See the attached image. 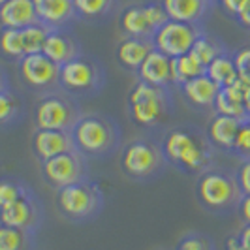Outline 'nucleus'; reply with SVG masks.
<instances>
[{
  "instance_id": "nucleus-21",
  "label": "nucleus",
  "mask_w": 250,
  "mask_h": 250,
  "mask_svg": "<svg viewBox=\"0 0 250 250\" xmlns=\"http://www.w3.org/2000/svg\"><path fill=\"white\" fill-rule=\"evenodd\" d=\"M136 79L143 81V83H149L152 87L173 88V83H171V59L166 57L160 51L152 49L147 55V59L143 61V64L139 66Z\"/></svg>"
},
{
  "instance_id": "nucleus-35",
  "label": "nucleus",
  "mask_w": 250,
  "mask_h": 250,
  "mask_svg": "<svg viewBox=\"0 0 250 250\" xmlns=\"http://www.w3.org/2000/svg\"><path fill=\"white\" fill-rule=\"evenodd\" d=\"M216 6H218L228 17H231L233 21H239L250 8V0H218Z\"/></svg>"
},
{
  "instance_id": "nucleus-14",
  "label": "nucleus",
  "mask_w": 250,
  "mask_h": 250,
  "mask_svg": "<svg viewBox=\"0 0 250 250\" xmlns=\"http://www.w3.org/2000/svg\"><path fill=\"white\" fill-rule=\"evenodd\" d=\"M218 90L220 87L207 74L194 77L175 88L179 98L185 102L190 109H194L196 113H211V115H213L214 100H216Z\"/></svg>"
},
{
  "instance_id": "nucleus-6",
  "label": "nucleus",
  "mask_w": 250,
  "mask_h": 250,
  "mask_svg": "<svg viewBox=\"0 0 250 250\" xmlns=\"http://www.w3.org/2000/svg\"><path fill=\"white\" fill-rule=\"evenodd\" d=\"M55 205L64 220L87 224L96 220L105 207V196L94 179H83L55 192Z\"/></svg>"
},
{
  "instance_id": "nucleus-25",
  "label": "nucleus",
  "mask_w": 250,
  "mask_h": 250,
  "mask_svg": "<svg viewBox=\"0 0 250 250\" xmlns=\"http://www.w3.org/2000/svg\"><path fill=\"white\" fill-rule=\"evenodd\" d=\"M77 21L98 25L119 13V0H74Z\"/></svg>"
},
{
  "instance_id": "nucleus-2",
  "label": "nucleus",
  "mask_w": 250,
  "mask_h": 250,
  "mask_svg": "<svg viewBox=\"0 0 250 250\" xmlns=\"http://www.w3.org/2000/svg\"><path fill=\"white\" fill-rule=\"evenodd\" d=\"M175 90L152 87L138 81L126 94V111L132 125L143 132H156L169 123L175 113Z\"/></svg>"
},
{
  "instance_id": "nucleus-5",
  "label": "nucleus",
  "mask_w": 250,
  "mask_h": 250,
  "mask_svg": "<svg viewBox=\"0 0 250 250\" xmlns=\"http://www.w3.org/2000/svg\"><path fill=\"white\" fill-rule=\"evenodd\" d=\"M119 167L123 175L132 183H152L169 167L164 156L160 138L138 136L125 143L119 150Z\"/></svg>"
},
{
  "instance_id": "nucleus-30",
  "label": "nucleus",
  "mask_w": 250,
  "mask_h": 250,
  "mask_svg": "<svg viewBox=\"0 0 250 250\" xmlns=\"http://www.w3.org/2000/svg\"><path fill=\"white\" fill-rule=\"evenodd\" d=\"M25 57L21 28H0V59L17 64Z\"/></svg>"
},
{
  "instance_id": "nucleus-18",
  "label": "nucleus",
  "mask_w": 250,
  "mask_h": 250,
  "mask_svg": "<svg viewBox=\"0 0 250 250\" xmlns=\"http://www.w3.org/2000/svg\"><path fill=\"white\" fill-rule=\"evenodd\" d=\"M34 10L38 23L49 30L72 28L77 21L74 0H34Z\"/></svg>"
},
{
  "instance_id": "nucleus-12",
  "label": "nucleus",
  "mask_w": 250,
  "mask_h": 250,
  "mask_svg": "<svg viewBox=\"0 0 250 250\" xmlns=\"http://www.w3.org/2000/svg\"><path fill=\"white\" fill-rule=\"evenodd\" d=\"M43 222H45V209L32 187L26 188L25 194L19 200H15L12 205L0 211V224L26 229L36 235L42 229Z\"/></svg>"
},
{
  "instance_id": "nucleus-40",
  "label": "nucleus",
  "mask_w": 250,
  "mask_h": 250,
  "mask_svg": "<svg viewBox=\"0 0 250 250\" xmlns=\"http://www.w3.org/2000/svg\"><path fill=\"white\" fill-rule=\"evenodd\" d=\"M237 237L239 241L250 250V224H243L241 226V229L237 231Z\"/></svg>"
},
{
  "instance_id": "nucleus-41",
  "label": "nucleus",
  "mask_w": 250,
  "mask_h": 250,
  "mask_svg": "<svg viewBox=\"0 0 250 250\" xmlns=\"http://www.w3.org/2000/svg\"><path fill=\"white\" fill-rule=\"evenodd\" d=\"M12 87V81H10V75H8V72L0 66V92L2 90H6V88Z\"/></svg>"
},
{
  "instance_id": "nucleus-3",
  "label": "nucleus",
  "mask_w": 250,
  "mask_h": 250,
  "mask_svg": "<svg viewBox=\"0 0 250 250\" xmlns=\"http://www.w3.org/2000/svg\"><path fill=\"white\" fill-rule=\"evenodd\" d=\"M194 196L205 213L229 216L237 213L245 194L241 192L235 169L216 164L194 179Z\"/></svg>"
},
{
  "instance_id": "nucleus-29",
  "label": "nucleus",
  "mask_w": 250,
  "mask_h": 250,
  "mask_svg": "<svg viewBox=\"0 0 250 250\" xmlns=\"http://www.w3.org/2000/svg\"><path fill=\"white\" fill-rule=\"evenodd\" d=\"M203 74H205V66H201L190 53L183 55V57H177V59H171V83H173V88Z\"/></svg>"
},
{
  "instance_id": "nucleus-11",
  "label": "nucleus",
  "mask_w": 250,
  "mask_h": 250,
  "mask_svg": "<svg viewBox=\"0 0 250 250\" xmlns=\"http://www.w3.org/2000/svg\"><path fill=\"white\" fill-rule=\"evenodd\" d=\"M90 160H87L79 150H68L45 162H40V175L43 183L55 192L70 187L90 177Z\"/></svg>"
},
{
  "instance_id": "nucleus-17",
  "label": "nucleus",
  "mask_w": 250,
  "mask_h": 250,
  "mask_svg": "<svg viewBox=\"0 0 250 250\" xmlns=\"http://www.w3.org/2000/svg\"><path fill=\"white\" fill-rule=\"evenodd\" d=\"M74 139L70 132L61 130H34L30 136V150L38 162H45L62 152L74 150Z\"/></svg>"
},
{
  "instance_id": "nucleus-31",
  "label": "nucleus",
  "mask_w": 250,
  "mask_h": 250,
  "mask_svg": "<svg viewBox=\"0 0 250 250\" xmlns=\"http://www.w3.org/2000/svg\"><path fill=\"white\" fill-rule=\"evenodd\" d=\"M28 187L30 185L26 181H23V179H19V177H0V211L6 209L8 205H12L15 200H19Z\"/></svg>"
},
{
  "instance_id": "nucleus-44",
  "label": "nucleus",
  "mask_w": 250,
  "mask_h": 250,
  "mask_svg": "<svg viewBox=\"0 0 250 250\" xmlns=\"http://www.w3.org/2000/svg\"><path fill=\"white\" fill-rule=\"evenodd\" d=\"M209 2H213L214 6H216V4H218V0H209Z\"/></svg>"
},
{
  "instance_id": "nucleus-45",
  "label": "nucleus",
  "mask_w": 250,
  "mask_h": 250,
  "mask_svg": "<svg viewBox=\"0 0 250 250\" xmlns=\"http://www.w3.org/2000/svg\"><path fill=\"white\" fill-rule=\"evenodd\" d=\"M6 2H8V0H0V6H2V4H6Z\"/></svg>"
},
{
  "instance_id": "nucleus-34",
  "label": "nucleus",
  "mask_w": 250,
  "mask_h": 250,
  "mask_svg": "<svg viewBox=\"0 0 250 250\" xmlns=\"http://www.w3.org/2000/svg\"><path fill=\"white\" fill-rule=\"evenodd\" d=\"M233 156H237L239 160H250V119L247 117L245 121H241L233 143Z\"/></svg>"
},
{
  "instance_id": "nucleus-1",
  "label": "nucleus",
  "mask_w": 250,
  "mask_h": 250,
  "mask_svg": "<svg viewBox=\"0 0 250 250\" xmlns=\"http://www.w3.org/2000/svg\"><path fill=\"white\" fill-rule=\"evenodd\" d=\"M160 145L167 166L187 177L196 179L216 166V149L198 125L179 123L164 128Z\"/></svg>"
},
{
  "instance_id": "nucleus-43",
  "label": "nucleus",
  "mask_w": 250,
  "mask_h": 250,
  "mask_svg": "<svg viewBox=\"0 0 250 250\" xmlns=\"http://www.w3.org/2000/svg\"><path fill=\"white\" fill-rule=\"evenodd\" d=\"M245 111H247V117L250 119V88H249V94L245 98Z\"/></svg>"
},
{
  "instance_id": "nucleus-15",
  "label": "nucleus",
  "mask_w": 250,
  "mask_h": 250,
  "mask_svg": "<svg viewBox=\"0 0 250 250\" xmlns=\"http://www.w3.org/2000/svg\"><path fill=\"white\" fill-rule=\"evenodd\" d=\"M167 19L177 23H187L192 26L205 28L211 13L216 8L209 0H160Z\"/></svg>"
},
{
  "instance_id": "nucleus-28",
  "label": "nucleus",
  "mask_w": 250,
  "mask_h": 250,
  "mask_svg": "<svg viewBox=\"0 0 250 250\" xmlns=\"http://www.w3.org/2000/svg\"><path fill=\"white\" fill-rule=\"evenodd\" d=\"M36 233L0 224V250H36Z\"/></svg>"
},
{
  "instance_id": "nucleus-22",
  "label": "nucleus",
  "mask_w": 250,
  "mask_h": 250,
  "mask_svg": "<svg viewBox=\"0 0 250 250\" xmlns=\"http://www.w3.org/2000/svg\"><path fill=\"white\" fill-rule=\"evenodd\" d=\"M239 125H241V121H239V119H233V117L216 115V113L211 115L209 123L205 126V134H207L209 141L213 143V147L216 149V152L231 154Z\"/></svg>"
},
{
  "instance_id": "nucleus-42",
  "label": "nucleus",
  "mask_w": 250,
  "mask_h": 250,
  "mask_svg": "<svg viewBox=\"0 0 250 250\" xmlns=\"http://www.w3.org/2000/svg\"><path fill=\"white\" fill-rule=\"evenodd\" d=\"M237 23L241 26H245V28H249V30H250V8L247 10V13H245V15H243V17L239 19Z\"/></svg>"
},
{
  "instance_id": "nucleus-16",
  "label": "nucleus",
  "mask_w": 250,
  "mask_h": 250,
  "mask_svg": "<svg viewBox=\"0 0 250 250\" xmlns=\"http://www.w3.org/2000/svg\"><path fill=\"white\" fill-rule=\"evenodd\" d=\"M42 53L57 66H64L66 62L77 59L79 55H83V45L72 28H57L49 30Z\"/></svg>"
},
{
  "instance_id": "nucleus-13",
  "label": "nucleus",
  "mask_w": 250,
  "mask_h": 250,
  "mask_svg": "<svg viewBox=\"0 0 250 250\" xmlns=\"http://www.w3.org/2000/svg\"><path fill=\"white\" fill-rule=\"evenodd\" d=\"M203 28L200 26H192L187 23H177V21H167L164 23L156 34L152 36V43H154V49L164 53L166 57L169 59H177V57H183L190 53L196 38L200 34Z\"/></svg>"
},
{
  "instance_id": "nucleus-10",
  "label": "nucleus",
  "mask_w": 250,
  "mask_h": 250,
  "mask_svg": "<svg viewBox=\"0 0 250 250\" xmlns=\"http://www.w3.org/2000/svg\"><path fill=\"white\" fill-rule=\"evenodd\" d=\"M17 70V79L21 81V85L32 92L43 96L49 94L59 88V79H61V66L47 59L43 53H34V55H25L19 62L15 64Z\"/></svg>"
},
{
  "instance_id": "nucleus-36",
  "label": "nucleus",
  "mask_w": 250,
  "mask_h": 250,
  "mask_svg": "<svg viewBox=\"0 0 250 250\" xmlns=\"http://www.w3.org/2000/svg\"><path fill=\"white\" fill-rule=\"evenodd\" d=\"M233 62L237 68L239 79L247 81L250 85V45L239 47L237 51H233Z\"/></svg>"
},
{
  "instance_id": "nucleus-39",
  "label": "nucleus",
  "mask_w": 250,
  "mask_h": 250,
  "mask_svg": "<svg viewBox=\"0 0 250 250\" xmlns=\"http://www.w3.org/2000/svg\"><path fill=\"white\" fill-rule=\"evenodd\" d=\"M224 250H249L241 241H239L237 233H233V235H229V237L226 239L224 243Z\"/></svg>"
},
{
  "instance_id": "nucleus-27",
  "label": "nucleus",
  "mask_w": 250,
  "mask_h": 250,
  "mask_svg": "<svg viewBox=\"0 0 250 250\" xmlns=\"http://www.w3.org/2000/svg\"><path fill=\"white\" fill-rule=\"evenodd\" d=\"M205 74L213 79L220 88L229 87L233 81H237V68L233 62V51H228L224 55L216 57L213 62L205 68Z\"/></svg>"
},
{
  "instance_id": "nucleus-26",
  "label": "nucleus",
  "mask_w": 250,
  "mask_h": 250,
  "mask_svg": "<svg viewBox=\"0 0 250 250\" xmlns=\"http://www.w3.org/2000/svg\"><path fill=\"white\" fill-rule=\"evenodd\" d=\"M228 51L229 49H228V45H226V42L222 38L213 34V32H209L207 28H203L200 34H198V38H196V42H194V45H192V49H190V55H192L201 66L207 68L216 57L224 55Z\"/></svg>"
},
{
  "instance_id": "nucleus-20",
  "label": "nucleus",
  "mask_w": 250,
  "mask_h": 250,
  "mask_svg": "<svg viewBox=\"0 0 250 250\" xmlns=\"http://www.w3.org/2000/svg\"><path fill=\"white\" fill-rule=\"evenodd\" d=\"M250 85L247 81L239 79L233 81L229 87H224L218 90L216 100H214L213 113L216 115H226V117H233L239 121L247 119V111H245V98L249 94Z\"/></svg>"
},
{
  "instance_id": "nucleus-23",
  "label": "nucleus",
  "mask_w": 250,
  "mask_h": 250,
  "mask_svg": "<svg viewBox=\"0 0 250 250\" xmlns=\"http://www.w3.org/2000/svg\"><path fill=\"white\" fill-rule=\"evenodd\" d=\"M36 23L34 0H8L0 6V28H25Z\"/></svg>"
},
{
  "instance_id": "nucleus-7",
  "label": "nucleus",
  "mask_w": 250,
  "mask_h": 250,
  "mask_svg": "<svg viewBox=\"0 0 250 250\" xmlns=\"http://www.w3.org/2000/svg\"><path fill=\"white\" fill-rule=\"evenodd\" d=\"M107 83L105 64L94 55H79L77 59L61 66L59 88L75 100H87L98 96Z\"/></svg>"
},
{
  "instance_id": "nucleus-32",
  "label": "nucleus",
  "mask_w": 250,
  "mask_h": 250,
  "mask_svg": "<svg viewBox=\"0 0 250 250\" xmlns=\"http://www.w3.org/2000/svg\"><path fill=\"white\" fill-rule=\"evenodd\" d=\"M49 28L43 25H30L21 28V36H23V47H25V55H34V53H42L43 51V43L47 40Z\"/></svg>"
},
{
  "instance_id": "nucleus-19",
  "label": "nucleus",
  "mask_w": 250,
  "mask_h": 250,
  "mask_svg": "<svg viewBox=\"0 0 250 250\" xmlns=\"http://www.w3.org/2000/svg\"><path fill=\"white\" fill-rule=\"evenodd\" d=\"M152 49H154L152 40L123 36L119 40L117 47H115V59H117V64H119L125 72L136 75L139 70V66L143 64V61L147 59V55H149Z\"/></svg>"
},
{
  "instance_id": "nucleus-8",
  "label": "nucleus",
  "mask_w": 250,
  "mask_h": 250,
  "mask_svg": "<svg viewBox=\"0 0 250 250\" xmlns=\"http://www.w3.org/2000/svg\"><path fill=\"white\" fill-rule=\"evenodd\" d=\"M81 115L83 111L79 107V102L62 90H55L36 100L32 107V126L34 130L72 132Z\"/></svg>"
},
{
  "instance_id": "nucleus-38",
  "label": "nucleus",
  "mask_w": 250,
  "mask_h": 250,
  "mask_svg": "<svg viewBox=\"0 0 250 250\" xmlns=\"http://www.w3.org/2000/svg\"><path fill=\"white\" fill-rule=\"evenodd\" d=\"M237 214L243 224H250V196H243V200L239 203Z\"/></svg>"
},
{
  "instance_id": "nucleus-24",
  "label": "nucleus",
  "mask_w": 250,
  "mask_h": 250,
  "mask_svg": "<svg viewBox=\"0 0 250 250\" xmlns=\"http://www.w3.org/2000/svg\"><path fill=\"white\" fill-rule=\"evenodd\" d=\"M26 117V102L13 87L0 92V130L19 126Z\"/></svg>"
},
{
  "instance_id": "nucleus-4",
  "label": "nucleus",
  "mask_w": 250,
  "mask_h": 250,
  "mask_svg": "<svg viewBox=\"0 0 250 250\" xmlns=\"http://www.w3.org/2000/svg\"><path fill=\"white\" fill-rule=\"evenodd\" d=\"M75 150L87 160H105L123 147V134L119 123L104 113H83L70 132Z\"/></svg>"
},
{
  "instance_id": "nucleus-33",
  "label": "nucleus",
  "mask_w": 250,
  "mask_h": 250,
  "mask_svg": "<svg viewBox=\"0 0 250 250\" xmlns=\"http://www.w3.org/2000/svg\"><path fill=\"white\" fill-rule=\"evenodd\" d=\"M175 250H216L214 239L203 231H188L179 239Z\"/></svg>"
},
{
  "instance_id": "nucleus-9",
  "label": "nucleus",
  "mask_w": 250,
  "mask_h": 250,
  "mask_svg": "<svg viewBox=\"0 0 250 250\" xmlns=\"http://www.w3.org/2000/svg\"><path fill=\"white\" fill-rule=\"evenodd\" d=\"M167 21L160 0H136L119 10V28L128 38L152 40L156 30Z\"/></svg>"
},
{
  "instance_id": "nucleus-37",
  "label": "nucleus",
  "mask_w": 250,
  "mask_h": 250,
  "mask_svg": "<svg viewBox=\"0 0 250 250\" xmlns=\"http://www.w3.org/2000/svg\"><path fill=\"white\" fill-rule=\"evenodd\" d=\"M235 177L245 196H250V160H241L235 169Z\"/></svg>"
}]
</instances>
